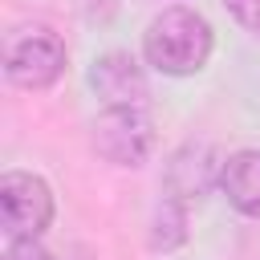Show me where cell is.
Returning <instances> with one entry per match:
<instances>
[{"label": "cell", "instance_id": "277c9868", "mask_svg": "<svg viewBox=\"0 0 260 260\" xmlns=\"http://www.w3.org/2000/svg\"><path fill=\"white\" fill-rule=\"evenodd\" d=\"M93 150L114 167H142L154 150V122L142 106L102 110L93 122Z\"/></svg>", "mask_w": 260, "mask_h": 260}, {"label": "cell", "instance_id": "30bf717a", "mask_svg": "<svg viewBox=\"0 0 260 260\" xmlns=\"http://www.w3.org/2000/svg\"><path fill=\"white\" fill-rule=\"evenodd\" d=\"M4 260H49V252L37 240H8V256Z\"/></svg>", "mask_w": 260, "mask_h": 260}, {"label": "cell", "instance_id": "52a82bcc", "mask_svg": "<svg viewBox=\"0 0 260 260\" xmlns=\"http://www.w3.org/2000/svg\"><path fill=\"white\" fill-rule=\"evenodd\" d=\"M219 187L228 203L252 219H260V150H236L223 158Z\"/></svg>", "mask_w": 260, "mask_h": 260}, {"label": "cell", "instance_id": "9c48e42d", "mask_svg": "<svg viewBox=\"0 0 260 260\" xmlns=\"http://www.w3.org/2000/svg\"><path fill=\"white\" fill-rule=\"evenodd\" d=\"M228 4V12L252 32V37H260V0H223Z\"/></svg>", "mask_w": 260, "mask_h": 260}, {"label": "cell", "instance_id": "ba28073f", "mask_svg": "<svg viewBox=\"0 0 260 260\" xmlns=\"http://www.w3.org/2000/svg\"><path fill=\"white\" fill-rule=\"evenodd\" d=\"M187 240V207H183V199H162L158 203V211H154V219H150V248H158V252H171V248H179Z\"/></svg>", "mask_w": 260, "mask_h": 260}, {"label": "cell", "instance_id": "5b68a950", "mask_svg": "<svg viewBox=\"0 0 260 260\" xmlns=\"http://www.w3.org/2000/svg\"><path fill=\"white\" fill-rule=\"evenodd\" d=\"M89 85L93 93L106 102V110H118V106H146V73L142 65L130 57V53H106L93 61L89 69Z\"/></svg>", "mask_w": 260, "mask_h": 260}, {"label": "cell", "instance_id": "3957f363", "mask_svg": "<svg viewBox=\"0 0 260 260\" xmlns=\"http://www.w3.org/2000/svg\"><path fill=\"white\" fill-rule=\"evenodd\" d=\"M0 219L8 240H37L53 223V191L41 175L4 171L0 175Z\"/></svg>", "mask_w": 260, "mask_h": 260}, {"label": "cell", "instance_id": "7a4b0ae2", "mask_svg": "<svg viewBox=\"0 0 260 260\" xmlns=\"http://www.w3.org/2000/svg\"><path fill=\"white\" fill-rule=\"evenodd\" d=\"M65 69V45L49 24H20L4 37V77L20 89H49Z\"/></svg>", "mask_w": 260, "mask_h": 260}, {"label": "cell", "instance_id": "6da1fadb", "mask_svg": "<svg viewBox=\"0 0 260 260\" xmlns=\"http://www.w3.org/2000/svg\"><path fill=\"white\" fill-rule=\"evenodd\" d=\"M146 61L167 77H191L211 57V24L195 8H162L142 32Z\"/></svg>", "mask_w": 260, "mask_h": 260}, {"label": "cell", "instance_id": "8992f818", "mask_svg": "<svg viewBox=\"0 0 260 260\" xmlns=\"http://www.w3.org/2000/svg\"><path fill=\"white\" fill-rule=\"evenodd\" d=\"M219 175H223V158L215 154V146H207V142H187V146L171 158V167H167V187H171L175 199H195V195H203L211 183H219Z\"/></svg>", "mask_w": 260, "mask_h": 260}]
</instances>
